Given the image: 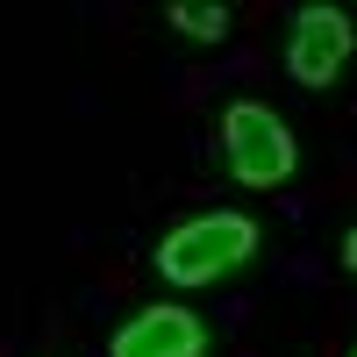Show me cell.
<instances>
[{"label":"cell","mask_w":357,"mask_h":357,"mask_svg":"<svg viewBox=\"0 0 357 357\" xmlns=\"http://www.w3.org/2000/svg\"><path fill=\"white\" fill-rule=\"evenodd\" d=\"M257 257V222L250 215H193V222H178L165 243H158V272L172 286H215L229 272H243V264Z\"/></svg>","instance_id":"6da1fadb"},{"label":"cell","mask_w":357,"mask_h":357,"mask_svg":"<svg viewBox=\"0 0 357 357\" xmlns=\"http://www.w3.org/2000/svg\"><path fill=\"white\" fill-rule=\"evenodd\" d=\"M222 165H229L236 186L272 193L301 172V143H293V129L264 100H229L222 107Z\"/></svg>","instance_id":"7a4b0ae2"},{"label":"cell","mask_w":357,"mask_h":357,"mask_svg":"<svg viewBox=\"0 0 357 357\" xmlns=\"http://www.w3.org/2000/svg\"><path fill=\"white\" fill-rule=\"evenodd\" d=\"M350 50H357V22L343 8H329V0H307V8L293 15V29H286V72L301 86H314V93L343 79Z\"/></svg>","instance_id":"3957f363"},{"label":"cell","mask_w":357,"mask_h":357,"mask_svg":"<svg viewBox=\"0 0 357 357\" xmlns=\"http://www.w3.org/2000/svg\"><path fill=\"white\" fill-rule=\"evenodd\" d=\"M107 357H207V321L193 307H136L107 336Z\"/></svg>","instance_id":"277c9868"},{"label":"cell","mask_w":357,"mask_h":357,"mask_svg":"<svg viewBox=\"0 0 357 357\" xmlns=\"http://www.w3.org/2000/svg\"><path fill=\"white\" fill-rule=\"evenodd\" d=\"M165 22H172L186 43H222V36H229V8H222V0H172Z\"/></svg>","instance_id":"5b68a950"},{"label":"cell","mask_w":357,"mask_h":357,"mask_svg":"<svg viewBox=\"0 0 357 357\" xmlns=\"http://www.w3.org/2000/svg\"><path fill=\"white\" fill-rule=\"evenodd\" d=\"M336 257H343V272H357V229H343V243H336Z\"/></svg>","instance_id":"8992f818"},{"label":"cell","mask_w":357,"mask_h":357,"mask_svg":"<svg viewBox=\"0 0 357 357\" xmlns=\"http://www.w3.org/2000/svg\"><path fill=\"white\" fill-rule=\"evenodd\" d=\"M350 357H357V350H350Z\"/></svg>","instance_id":"52a82bcc"}]
</instances>
